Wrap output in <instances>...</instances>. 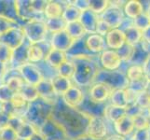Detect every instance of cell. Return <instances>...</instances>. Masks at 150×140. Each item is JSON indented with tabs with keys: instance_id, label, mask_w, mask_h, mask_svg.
<instances>
[{
	"instance_id": "obj_2",
	"label": "cell",
	"mask_w": 150,
	"mask_h": 140,
	"mask_svg": "<svg viewBox=\"0 0 150 140\" xmlns=\"http://www.w3.org/2000/svg\"><path fill=\"white\" fill-rule=\"evenodd\" d=\"M53 106H50L41 99L31 103L24 116V120L32 123L38 130L52 115Z\"/></svg>"
},
{
	"instance_id": "obj_40",
	"label": "cell",
	"mask_w": 150,
	"mask_h": 140,
	"mask_svg": "<svg viewBox=\"0 0 150 140\" xmlns=\"http://www.w3.org/2000/svg\"><path fill=\"white\" fill-rule=\"evenodd\" d=\"M13 50L8 48L7 45L0 42V63L5 65H9L12 58Z\"/></svg>"
},
{
	"instance_id": "obj_16",
	"label": "cell",
	"mask_w": 150,
	"mask_h": 140,
	"mask_svg": "<svg viewBox=\"0 0 150 140\" xmlns=\"http://www.w3.org/2000/svg\"><path fill=\"white\" fill-rule=\"evenodd\" d=\"M113 126L114 130L116 131V134L122 137L132 136V134L135 131L133 119L128 115L123 116L115 123H113Z\"/></svg>"
},
{
	"instance_id": "obj_17",
	"label": "cell",
	"mask_w": 150,
	"mask_h": 140,
	"mask_svg": "<svg viewBox=\"0 0 150 140\" xmlns=\"http://www.w3.org/2000/svg\"><path fill=\"white\" fill-rule=\"evenodd\" d=\"M99 20H100L99 15H97L89 9L85 10V11L81 12L79 22L83 25V27L86 31V34L91 35L96 33V27Z\"/></svg>"
},
{
	"instance_id": "obj_44",
	"label": "cell",
	"mask_w": 150,
	"mask_h": 140,
	"mask_svg": "<svg viewBox=\"0 0 150 140\" xmlns=\"http://www.w3.org/2000/svg\"><path fill=\"white\" fill-rule=\"evenodd\" d=\"M148 80L144 77V79L141 80H137V81H133V82H129V89L132 90L133 92H135L137 93H140L142 92H144L146 90Z\"/></svg>"
},
{
	"instance_id": "obj_5",
	"label": "cell",
	"mask_w": 150,
	"mask_h": 140,
	"mask_svg": "<svg viewBox=\"0 0 150 140\" xmlns=\"http://www.w3.org/2000/svg\"><path fill=\"white\" fill-rule=\"evenodd\" d=\"M86 136L92 140H103L108 136L107 121L103 115L91 116L86 128Z\"/></svg>"
},
{
	"instance_id": "obj_50",
	"label": "cell",
	"mask_w": 150,
	"mask_h": 140,
	"mask_svg": "<svg viewBox=\"0 0 150 140\" xmlns=\"http://www.w3.org/2000/svg\"><path fill=\"white\" fill-rule=\"evenodd\" d=\"M11 116L8 114L6 111H4L0 107V129H3L9 125L10 121H11Z\"/></svg>"
},
{
	"instance_id": "obj_4",
	"label": "cell",
	"mask_w": 150,
	"mask_h": 140,
	"mask_svg": "<svg viewBox=\"0 0 150 140\" xmlns=\"http://www.w3.org/2000/svg\"><path fill=\"white\" fill-rule=\"evenodd\" d=\"M95 82H101V83L105 84L109 86L112 90H125L129 86V80L125 71L120 69L108 71L101 68L97 75Z\"/></svg>"
},
{
	"instance_id": "obj_8",
	"label": "cell",
	"mask_w": 150,
	"mask_h": 140,
	"mask_svg": "<svg viewBox=\"0 0 150 140\" xmlns=\"http://www.w3.org/2000/svg\"><path fill=\"white\" fill-rule=\"evenodd\" d=\"M41 133L47 140H67L68 136L60 124L52 117H50L42 126L39 128Z\"/></svg>"
},
{
	"instance_id": "obj_30",
	"label": "cell",
	"mask_w": 150,
	"mask_h": 140,
	"mask_svg": "<svg viewBox=\"0 0 150 140\" xmlns=\"http://www.w3.org/2000/svg\"><path fill=\"white\" fill-rule=\"evenodd\" d=\"M129 82H133L144 79L143 66L140 65H130L125 71Z\"/></svg>"
},
{
	"instance_id": "obj_24",
	"label": "cell",
	"mask_w": 150,
	"mask_h": 140,
	"mask_svg": "<svg viewBox=\"0 0 150 140\" xmlns=\"http://www.w3.org/2000/svg\"><path fill=\"white\" fill-rule=\"evenodd\" d=\"M64 5L59 1H48L44 11V17L46 20L59 18L63 16Z\"/></svg>"
},
{
	"instance_id": "obj_6",
	"label": "cell",
	"mask_w": 150,
	"mask_h": 140,
	"mask_svg": "<svg viewBox=\"0 0 150 140\" xmlns=\"http://www.w3.org/2000/svg\"><path fill=\"white\" fill-rule=\"evenodd\" d=\"M100 18L105 21L112 29L120 28L124 21L126 20L122 5L115 4L112 1H110V6L105 9Z\"/></svg>"
},
{
	"instance_id": "obj_11",
	"label": "cell",
	"mask_w": 150,
	"mask_h": 140,
	"mask_svg": "<svg viewBox=\"0 0 150 140\" xmlns=\"http://www.w3.org/2000/svg\"><path fill=\"white\" fill-rule=\"evenodd\" d=\"M98 61H99V65L102 67V69L108 71L120 69L123 64L120 55L117 53V50L110 49H106L101 54H99Z\"/></svg>"
},
{
	"instance_id": "obj_54",
	"label": "cell",
	"mask_w": 150,
	"mask_h": 140,
	"mask_svg": "<svg viewBox=\"0 0 150 140\" xmlns=\"http://www.w3.org/2000/svg\"><path fill=\"white\" fill-rule=\"evenodd\" d=\"M142 33H143V41L150 46V26H148L146 30H144Z\"/></svg>"
},
{
	"instance_id": "obj_55",
	"label": "cell",
	"mask_w": 150,
	"mask_h": 140,
	"mask_svg": "<svg viewBox=\"0 0 150 140\" xmlns=\"http://www.w3.org/2000/svg\"><path fill=\"white\" fill-rule=\"evenodd\" d=\"M103 140H125L124 137L118 136L117 134H109V136H107Z\"/></svg>"
},
{
	"instance_id": "obj_18",
	"label": "cell",
	"mask_w": 150,
	"mask_h": 140,
	"mask_svg": "<svg viewBox=\"0 0 150 140\" xmlns=\"http://www.w3.org/2000/svg\"><path fill=\"white\" fill-rule=\"evenodd\" d=\"M29 42L26 40L25 42L19 47L18 49L13 50V54H12V58L10 61L9 65L12 69L17 70L20 68L21 66L29 63L28 60V47H29Z\"/></svg>"
},
{
	"instance_id": "obj_19",
	"label": "cell",
	"mask_w": 150,
	"mask_h": 140,
	"mask_svg": "<svg viewBox=\"0 0 150 140\" xmlns=\"http://www.w3.org/2000/svg\"><path fill=\"white\" fill-rule=\"evenodd\" d=\"M67 60H68V56H67L66 53L51 48L46 54L44 62L51 69L57 70L61 66V65H63Z\"/></svg>"
},
{
	"instance_id": "obj_26",
	"label": "cell",
	"mask_w": 150,
	"mask_h": 140,
	"mask_svg": "<svg viewBox=\"0 0 150 140\" xmlns=\"http://www.w3.org/2000/svg\"><path fill=\"white\" fill-rule=\"evenodd\" d=\"M123 31L124 34H125L126 43L132 46H137L143 41L142 31L136 28L135 26H133V24L127 27L126 29H124Z\"/></svg>"
},
{
	"instance_id": "obj_9",
	"label": "cell",
	"mask_w": 150,
	"mask_h": 140,
	"mask_svg": "<svg viewBox=\"0 0 150 140\" xmlns=\"http://www.w3.org/2000/svg\"><path fill=\"white\" fill-rule=\"evenodd\" d=\"M25 41V35L23 26H16L8 30L7 33L0 36V42L7 45L12 50H15L22 46Z\"/></svg>"
},
{
	"instance_id": "obj_13",
	"label": "cell",
	"mask_w": 150,
	"mask_h": 140,
	"mask_svg": "<svg viewBox=\"0 0 150 140\" xmlns=\"http://www.w3.org/2000/svg\"><path fill=\"white\" fill-rule=\"evenodd\" d=\"M35 87H37L38 92L39 93L40 99L42 101L53 107L59 102V95L54 91L50 79H44Z\"/></svg>"
},
{
	"instance_id": "obj_27",
	"label": "cell",
	"mask_w": 150,
	"mask_h": 140,
	"mask_svg": "<svg viewBox=\"0 0 150 140\" xmlns=\"http://www.w3.org/2000/svg\"><path fill=\"white\" fill-rule=\"evenodd\" d=\"M47 53L41 44H30L28 47V60L30 63H40L45 59Z\"/></svg>"
},
{
	"instance_id": "obj_58",
	"label": "cell",
	"mask_w": 150,
	"mask_h": 140,
	"mask_svg": "<svg viewBox=\"0 0 150 140\" xmlns=\"http://www.w3.org/2000/svg\"><path fill=\"white\" fill-rule=\"evenodd\" d=\"M147 122H148V128L150 129V114H147Z\"/></svg>"
},
{
	"instance_id": "obj_41",
	"label": "cell",
	"mask_w": 150,
	"mask_h": 140,
	"mask_svg": "<svg viewBox=\"0 0 150 140\" xmlns=\"http://www.w3.org/2000/svg\"><path fill=\"white\" fill-rule=\"evenodd\" d=\"M14 95L15 93L9 89L6 83L0 84V104L10 102Z\"/></svg>"
},
{
	"instance_id": "obj_51",
	"label": "cell",
	"mask_w": 150,
	"mask_h": 140,
	"mask_svg": "<svg viewBox=\"0 0 150 140\" xmlns=\"http://www.w3.org/2000/svg\"><path fill=\"white\" fill-rule=\"evenodd\" d=\"M76 8L79 9L80 11H85V10L90 9V2L89 0H76V1L71 2Z\"/></svg>"
},
{
	"instance_id": "obj_31",
	"label": "cell",
	"mask_w": 150,
	"mask_h": 140,
	"mask_svg": "<svg viewBox=\"0 0 150 140\" xmlns=\"http://www.w3.org/2000/svg\"><path fill=\"white\" fill-rule=\"evenodd\" d=\"M45 22H46V25H47L49 33H51V35L65 30L66 25H67V23L64 20L63 17L49 19V20H46Z\"/></svg>"
},
{
	"instance_id": "obj_22",
	"label": "cell",
	"mask_w": 150,
	"mask_h": 140,
	"mask_svg": "<svg viewBox=\"0 0 150 140\" xmlns=\"http://www.w3.org/2000/svg\"><path fill=\"white\" fill-rule=\"evenodd\" d=\"M126 115V108L117 107L114 105H106L103 107V116L107 122H110L112 124L115 123L117 121L120 120V118Z\"/></svg>"
},
{
	"instance_id": "obj_48",
	"label": "cell",
	"mask_w": 150,
	"mask_h": 140,
	"mask_svg": "<svg viewBox=\"0 0 150 140\" xmlns=\"http://www.w3.org/2000/svg\"><path fill=\"white\" fill-rule=\"evenodd\" d=\"M132 140H150V129L135 130L132 136Z\"/></svg>"
},
{
	"instance_id": "obj_53",
	"label": "cell",
	"mask_w": 150,
	"mask_h": 140,
	"mask_svg": "<svg viewBox=\"0 0 150 140\" xmlns=\"http://www.w3.org/2000/svg\"><path fill=\"white\" fill-rule=\"evenodd\" d=\"M8 73V65L0 63V82H2Z\"/></svg>"
},
{
	"instance_id": "obj_39",
	"label": "cell",
	"mask_w": 150,
	"mask_h": 140,
	"mask_svg": "<svg viewBox=\"0 0 150 140\" xmlns=\"http://www.w3.org/2000/svg\"><path fill=\"white\" fill-rule=\"evenodd\" d=\"M16 26H22V25L14 20H11L4 16H0V36L4 35L8 30Z\"/></svg>"
},
{
	"instance_id": "obj_28",
	"label": "cell",
	"mask_w": 150,
	"mask_h": 140,
	"mask_svg": "<svg viewBox=\"0 0 150 140\" xmlns=\"http://www.w3.org/2000/svg\"><path fill=\"white\" fill-rule=\"evenodd\" d=\"M65 31L69 34L70 37L76 41L82 39V38L87 35L83 25L81 24V23L79 22V21L67 23Z\"/></svg>"
},
{
	"instance_id": "obj_42",
	"label": "cell",
	"mask_w": 150,
	"mask_h": 140,
	"mask_svg": "<svg viewBox=\"0 0 150 140\" xmlns=\"http://www.w3.org/2000/svg\"><path fill=\"white\" fill-rule=\"evenodd\" d=\"M0 140H19L16 131L11 126L0 129Z\"/></svg>"
},
{
	"instance_id": "obj_23",
	"label": "cell",
	"mask_w": 150,
	"mask_h": 140,
	"mask_svg": "<svg viewBox=\"0 0 150 140\" xmlns=\"http://www.w3.org/2000/svg\"><path fill=\"white\" fill-rule=\"evenodd\" d=\"M51 82H52V85L54 88V91L59 96H62L64 92H66L70 88L73 86V80L70 79H67V77H62L59 75H54L51 77Z\"/></svg>"
},
{
	"instance_id": "obj_56",
	"label": "cell",
	"mask_w": 150,
	"mask_h": 140,
	"mask_svg": "<svg viewBox=\"0 0 150 140\" xmlns=\"http://www.w3.org/2000/svg\"><path fill=\"white\" fill-rule=\"evenodd\" d=\"M29 140H47V139H46L43 134L41 133H39V131H38L37 134H35Z\"/></svg>"
},
{
	"instance_id": "obj_36",
	"label": "cell",
	"mask_w": 150,
	"mask_h": 140,
	"mask_svg": "<svg viewBox=\"0 0 150 140\" xmlns=\"http://www.w3.org/2000/svg\"><path fill=\"white\" fill-rule=\"evenodd\" d=\"M5 83L7 84V86L14 93H19L22 91L23 87L25 85V82L23 79L20 75L18 76H11L6 80Z\"/></svg>"
},
{
	"instance_id": "obj_60",
	"label": "cell",
	"mask_w": 150,
	"mask_h": 140,
	"mask_svg": "<svg viewBox=\"0 0 150 140\" xmlns=\"http://www.w3.org/2000/svg\"><path fill=\"white\" fill-rule=\"evenodd\" d=\"M19 140H21V139H19Z\"/></svg>"
},
{
	"instance_id": "obj_25",
	"label": "cell",
	"mask_w": 150,
	"mask_h": 140,
	"mask_svg": "<svg viewBox=\"0 0 150 140\" xmlns=\"http://www.w3.org/2000/svg\"><path fill=\"white\" fill-rule=\"evenodd\" d=\"M0 16L9 18L19 23L20 19L17 14L16 2L15 1H0Z\"/></svg>"
},
{
	"instance_id": "obj_47",
	"label": "cell",
	"mask_w": 150,
	"mask_h": 140,
	"mask_svg": "<svg viewBox=\"0 0 150 140\" xmlns=\"http://www.w3.org/2000/svg\"><path fill=\"white\" fill-rule=\"evenodd\" d=\"M144 111H146V110L143 109V108H141L138 105H136V104L129 105L126 107V115L132 117V119L139 116V115H141V114H144Z\"/></svg>"
},
{
	"instance_id": "obj_12",
	"label": "cell",
	"mask_w": 150,
	"mask_h": 140,
	"mask_svg": "<svg viewBox=\"0 0 150 140\" xmlns=\"http://www.w3.org/2000/svg\"><path fill=\"white\" fill-rule=\"evenodd\" d=\"M61 97L62 101L67 107L71 108H76V109L79 108L85 101V93L83 90H82V88L76 84H73V86L66 92H64Z\"/></svg>"
},
{
	"instance_id": "obj_3",
	"label": "cell",
	"mask_w": 150,
	"mask_h": 140,
	"mask_svg": "<svg viewBox=\"0 0 150 140\" xmlns=\"http://www.w3.org/2000/svg\"><path fill=\"white\" fill-rule=\"evenodd\" d=\"M25 38L29 44H40L46 40L49 31L42 19H34L23 24Z\"/></svg>"
},
{
	"instance_id": "obj_21",
	"label": "cell",
	"mask_w": 150,
	"mask_h": 140,
	"mask_svg": "<svg viewBox=\"0 0 150 140\" xmlns=\"http://www.w3.org/2000/svg\"><path fill=\"white\" fill-rule=\"evenodd\" d=\"M123 11L126 18L134 20L139 15L146 11V9H144L143 2L138 1V0H129L124 4Z\"/></svg>"
},
{
	"instance_id": "obj_38",
	"label": "cell",
	"mask_w": 150,
	"mask_h": 140,
	"mask_svg": "<svg viewBox=\"0 0 150 140\" xmlns=\"http://www.w3.org/2000/svg\"><path fill=\"white\" fill-rule=\"evenodd\" d=\"M132 24L133 26H135L143 32L144 30H146L148 26H150V16L147 12L144 11L134 20H132Z\"/></svg>"
},
{
	"instance_id": "obj_37",
	"label": "cell",
	"mask_w": 150,
	"mask_h": 140,
	"mask_svg": "<svg viewBox=\"0 0 150 140\" xmlns=\"http://www.w3.org/2000/svg\"><path fill=\"white\" fill-rule=\"evenodd\" d=\"M90 9L97 15H101L105 11V9L110 6V1L108 0H89Z\"/></svg>"
},
{
	"instance_id": "obj_20",
	"label": "cell",
	"mask_w": 150,
	"mask_h": 140,
	"mask_svg": "<svg viewBox=\"0 0 150 140\" xmlns=\"http://www.w3.org/2000/svg\"><path fill=\"white\" fill-rule=\"evenodd\" d=\"M105 42L107 49L117 50L126 43L125 34L120 28L112 29L109 33L105 36Z\"/></svg>"
},
{
	"instance_id": "obj_57",
	"label": "cell",
	"mask_w": 150,
	"mask_h": 140,
	"mask_svg": "<svg viewBox=\"0 0 150 140\" xmlns=\"http://www.w3.org/2000/svg\"><path fill=\"white\" fill-rule=\"evenodd\" d=\"M146 92H147V93L150 95V81H148V83H147V87H146Z\"/></svg>"
},
{
	"instance_id": "obj_52",
	"label": "cell",
	"mask_w": 150,
	"mask_h": 140,
	"mask_svg": "<svg viewBox=\"0 0 150 140\" xmlns=\"http://www.w3.org/2000/svg\"><path fill=\"white\" fill-rule=\"evenodd\" d=\"M143 69H144V74L146 79L150 81V53L147 56V58L146 59V61L144 62L143 64Z\"/></svg>"
},
{
	"instance_id": "obj_59",
	"label": "cell",
	"mask_w": 150,
	"mask_h": 140,
	"mask_svg": "<svg viewBox=\"0 0 150 140\" xmlns=\"http://www.w3.org/2000/svg\"><path fill=\"white\" fill-rule=\"evenodd\" d=\"M146 112H147V114H150V104H149L148 107L146 108Z\"/></svg>"
},
{
	"instance_id": "obj_15",
	"label": "cell",
	"mask_w": 150,
	"mask_h": 140,
	"mask_svg": "<svg viewBox=\"0 0 150 140\" xmlns=\"http://www.w3.org/2000/svg\"><path fill=\"white\" fill-rule=\"evenodd\" d=\"M85 46L87 50L91 54H101L103 51H105L107 49L105 38L98 34H91L87 35V37L84 40Z\"/></svg>"
},
{
	"instance_id": "obj_1",
	"label": "cell",
	"mask_w": 150,
	"mask_h": 140,
	"mask_svg": "<svg viewBox=\"0 0 150 140\" xmlns=\"http://www.w3.org/2000/svg\"><path fill=\"white\" fill-rule=\"evenodd\" d=\"M75 65V74L73 83L80 88H88L95 83L97 75L100 71L99 61L92 54H80L70 57Z\"/></svg>"
},
{
	"instance_id": "obj_33",
	"label": "cell",
	"mask_w": 150,
	"mask_h": 140,
	"mask_svg": "<svg viewBox=\"0 0 150 140\" xmlns=\"http://www.w3.org/2000/svg\"><path fill=\"white\" fill-rule=\"evenodd\" d=\"M117 53L120 55L122 63L131 64V62L133 59L134 53H135V46L125 43L121 48H120L117 50Z\"/></svg>"
},
{
	"instance_id": "obj_34",
	"label": "cell",
	"mask_w": 150,
	"mask_h": 140,
	"mask_svg": "<svg viewBox=\"0 0 150 140\" xmlns=\"http://www.w3.org/2000/svg\"><path fill=\"white\" fill-rule=\"evenodd\" d=\"M109 101L111 105L126 108L128 107V102L126 98L125 90H121V89L113 90Z\"/></svg>"
},
{
	"instance_id": "obj_7",
	"label": "cell",
	"mask_w": 150,
	"mask_h": 140,
	"mask_svg": "<svg viewBox=\"0 0 150 140\" xmlns=\"http://www.w3.org/2000/svg\"><path fill=\"white\" fill-rule=\"evenodd\" d=\"M17 70L19 72V75L23 79L25 83L29 85L37 86L39 82L46 79L42 70L39 68L38 65L30 63V62L22 65Z\"/></svg>"
},
{
	"instance_id": "obj_46",
	"label": "cell",
	"mask_w": 150,
	"mask_h": 140,
	"mask_svg": "<svg viewBox=\"0 0 150 140\" xmlns=\"http://www.w3.org/2000/svg\"><path fill=\"white\" fill-rule=\"evenodd\" d=\"M135 104L138 105L141 108H143V109L146 110V108L148 107L149 104H150V95H148L146 91L138 93Z\"/></svg>"
},
{
	"instance_id": "obj_29",
	"label": "cell",
	"mask_w": 150,
	"mask_h": 140,
	"mask_svg": "<svg viewBox=\"0 0 150 140\" xmlns=\"http://www.w3.org/2000/svg\"><path fill=\"white\" fill-rule=\"evenodd\" d=\"M80 15H81L80 10L77 8H76L72 3H70L65 5L63 16L62 17L64 18V20L67 23H70L76 22V21H79Z\"/></svg>"
},
{
	"instance_id": "obj_49",
	"label": "cell",
	"mask_w": 150,
	"mask_h": 140,
	"mask_svg": "<svg viewBox=\"0 0 150 140\" xmlns=\"http://www.w3.org/2000/svg\"><path fill=\"white\" fill-rule=\"evenodd\" d=\"M111 30H112V28L109 26V25H108L105 21H103L100 18L99 22H98V24H97V27H96V34L105 38V36L109 33Z\"/></svg>"
},
{
	"instance_id": "obj_32",
	"label": "cell",
	"mask_w": 150,
	"mask_h": 140,
	"mask_svg": "<svg viewBox=\"0 0 150 140\" xmlns=\"http://www.w3.org/2000/svg\"><path fill=\"white\" fill-rule=\"evenodd\" d=\"M20 93L29 104L34 103V102L40 99L37 87L33 86V85H29V84L25 83V85L23 87V89L20 92Z\"/></svg>"
},
{
	"instance_id": "obj_35",
	"label": "cell",
	"mask_w": 150,
	"mask_h": 140,
	"mask_svg": "<svg viewBox=\"0 0 150 140\" xmlns=\"http://www.w3.org/2000/svg\"><path fill=\"white\" fill-rule=\"evenodd\" d=\"M56 74L67 77V79L72 80L75 74V65L70 59L65 61L63 65H61V66L58 69L56 70Z\"/></svg>"
},
{
	"instance_id": "obj_10",
	"label": "cell",
	"mask_w": 150,
	"mask_h": 140,
	"mask_svg": "<svg viewBox=\"0 0 150 140\" xmlns=\"http://www.w3.org/2000/svg\"><path fill=\"white\" fill-rule=\"evenodd\" d=\"M113 90L101 82H95L88 90V98L95 104L102 105L110 99Z\"/></svg>"
},
{
	"instance_id": "obj_43",
	"label": "cell",
	"mask_w": 150,
	"mask_h": 140,
	"mask_svg": "<svg viewBox=\"0 0 150 140\" xmlns=\"http://www.w3.org/2000/svg\"><path fill=\"white\" fill-rule=\"evenodd\" d=\"M31 9L34 11V13L37 15L38 17L39 15H42L44 16V11H45V9L46 6H47L48 1H42V0H34V1H31Z\"/></svg>"
},
{
	"instance_id": "obj_45",
	"label": "cell",
	"mask_w": 150,
	"mask_h": 140,
	"mask_svg": "<svg viewBox=\"0 0 150 140\" xmlns=\"http://www.w3.org/2000/svg\"><path fill=\"white\" fill-rule=\"evenodd\" d=\"M134 127L135 130H143V129L148 128V122H147V115L146 113L141 114L135 118H133Z\"/></svg>"
},
{
	"instance_id": "obj_14",
	"label": "cell",
	"mask_w": 150,
	"mask_h": 140,
	"mask_svg": "<svg viewBox=\"0 0 150 140\" xmlns=\"http://www.w3.org/2000/svg\"><path fill=\"white\" fill-rule=\"evenodd\" d=\"M76 42V41L72 38L65 30L52 34L50 40L51 48L61 51H64L66 53L72 49V47L75 45Z\"/></svg>"
}]
</instances>
